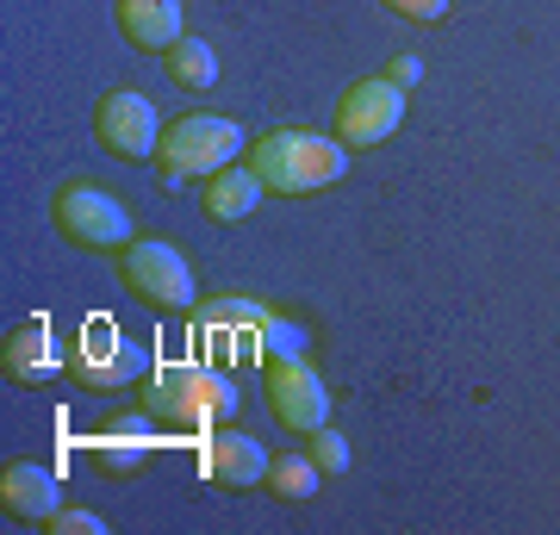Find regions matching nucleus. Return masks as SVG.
<instances>
[{"mask_svg": "<svg viewBox=\"0 0 560 535\" xmlns=\"http://www.w3.org/2000/svg\"><path fill=\"white\" fill-rule=\"evenodd\" d=\"M94 138H101V150H113L119 162L156 156V143H162L156 106H150L138 88H113V94H101V106H94Z\"/></svg>", "mask_w": 560, "mask_h": 535, "instance_id": "1a4fd4ad", "label": "nucleus"}, {"mask_svg": "<svg viewBox=\"0 0 560 535\" xmlns=\"http://www.w3.org/2000/svg\"><path fill=\"white\" fill-rule=\"evenodd\" d=\"M237 411V393H231V380L212 374V368H194V361H168L156 380H150V417L168 423V430H187V437H200L212 430L219 417Z\"/></svg>", "mask_w": 560, "mask_h": 535, "instance_id": "20e7f679", "label": "nucleus"}, {"mask_svg": "<svg viewBox=\"0 0 560 535\" xmlns=\"http://www.w3.org/2000/svg\"><path fill=\"white\" fill-rule=\"evenodd\" d=\"M256 330H261V356H300L305 349V330L287 324V317H275V312H261Z\"/></svg>", "mask_w": 560, "mask_h": 535, "instance_id": "6ab92c4d", "label": "nucleus"}, {"mask_svg": "<svg viewBox=\"0 0 560 535\" xmlns=\"http://www.w3.org/2000/svg\"><path fill=\"white\" fill-rule=\"evenodd\" d=\"M399 119H405V88H393L386 75H368L337 100V143L342 150H374L399 131Z\"/></svg>", "mask_w": 560, "mask_h": 535, "instance_id": "6e6552de", "label": "nucleus"}, {"mask_svg": "<svg viewBox=\"0 0 560 535\" xmlns=\"http://www.w3.org/2000/svg\"><path fill=\"white\" fill-rule=\"evenodd\" d=\"M119 280L131 287V299H143L150 312H187L194 305V268L180 261L175 243L162 237H131L119 249Z\"/></svg>", "mask_w": 560, "mask_h": 535, "instance_id": "39448f33", "label": "nucleus"}, {"mask_svg": "<svg viewBox=\"0 0 560 535\" xmlns=\"http://www.w3.org/2000/svg\"><path fill=\"white\" fill-rule=\"evenodd\" d=\"M44 530L50 535H106V516L81 511V504H57V511L44 516Z\"/></svg>", "mask_w": 560, "mask_h": 535, "instance_id": "aec40b11", "label": "nucleus"}, {"mask_svg": "<svg viewBox=\"0 0 560 535\" xmlns=\"http://www.w3.org/2000/svg\"><path fill=\"white\" fill-rule=\"evenodd\" d=\"M318 461L312 455H275L268 461V492L280 498V504H312L318 498Z\"/></svg>", "mask_w": 560, "mask_h": 535, "instance_id": "f3484780", "label": "nucleus"}, {"mask_svg": "<svg viewBox=\"0 0 560 535\" xmlns=\"http://www.w3.org/2000/svg\"><path fill=\"white\" fill-rule=\"evenodd\" d=\"M88 461L101 467V474L125 479L138 474L143 461L156 455V417L150 411H113V423H101V430H88Z\"/></svg>", "mask_w": 560, "mask_h": 535, "instance_id": "9d476101", "label": "nucleus"}, {"mask_svg": "<svg viewBox=\"0 0 560 535\" xmlns=\"http://www.w3.org/2000/svg\"><path fill=\"white\" fill-rule=\"evenodd\" d=\"M0 368H7V380H20V386H38V380L62 374L69 361H62V349L50 342V317H20L7 337H0Z\"/></svg>", "mask_w": 560, "mask_h": 535, "instance_id": "9b49d317", "label": "nucleus"}, {"mask_svg": "<svg viewBox=\"0 0 560 535\" xmlns=\"http://www.w3.org/2000/svg\"><path fill=\"white\" fill-rule=\"evenodd\" d=\"M386 81H393V88H418V81H423V62H418V57H399L393 69H386Z\"/></svg>", "mask_w": 560, "mask_h": 535, "instance_id": "4be33fe9", "label": "nucleus"}, {"mask_svg": "<svg viewBox=\"0 0 560 535\" xmlns=\"http://www.w3.org/2000/svg\"><path fill=\"white\" fill-rule=\"evenodd\" d=\"M249 150L237 119H219V113H180L175 125H162V143H156V168L162 181H206L231 168V162Z\"/></svg>", "mask_w": 560, "mask_h": 535, "instance_id": "f03ea898", "label": "nucleus"}, {"mask_svg": "<svg viewBox=\"0 0 560 535\" xmlns=\"http://www.w3.org/2000/svg\"><path fill=\"white\" fill-rule=\"evenodd\" d=\"M249 175L280 199H300V194H318L330 181L349 175V150L337 138H318V131H268L243 150Z\"/></svg>", "mask_w": 560, "mask_h": 535, "instance_id": "f257e3e1", "label": "nucleus"}, {"mask_svg": "<svg viewBox=\"0 0 560 535\" xmlns=\"http://www.w3.org/2000/svg\"><path fill=\"white\" fill-rule=\"evenodd\" d=\"M50 224L81 256H119L125 243H131V212L101 181H62L57 199H50Z\"/></svg>", "mask_w": 560, "mask_h": 535, "instance_id": "7ed1b4c3", "label": "nucleus"}, {"mask_svg": "<svg viewBox=\"0 0 560 535\" xmlns=\"http://www.w3.org/2000/svg\"><path fill=\"white\" fill-rule=\"evenodd\" d=\"M200 474L212 479V486L243 492V486H261V479H268V455H261V442L243 437V430H212L206 449H200Z\"/></svg>", "mask_w": 560, "mask_h": 535, "instance_id": "f8f14e48", "label": "nucleus"}, {"mask_svg": "<svg viewBox=\"0 0 560 535\" xmlns=\"http://www.w3.org/2000/svg\"><path fill=\"white\" fill-rule=\"evenodd\" d=\"M57 504H62V486H57L50 467H32V461H7V467H0V511L7 516L44 523Z\"/></svg>", "mask_w": 560, "mask_h": 535, "instance_id": "4468645a", "label": "nucleus"}, {"mask_svg": "<svg viewBox=\"0 0 560 535\" xmlns=\"http://www.w3.org/2000/svg\"><path fill=\"white\" fill-rule=\"evenodd\" d=\"M261 393L275 423H287L293 437H312L318 423H330V386L312 374L305 356H261Z\"/></svg>", "mask_w": 560, "mask_h": 535, "instance_id": "0eeeda50", "label": "nucleus"}, {"mask_svg": "<svg viewBox=\"0 0 560 535\" xmlns=\"http://www.w3.org/2000/svg\"><path fill=\"white\" fill-rule=\"evenodd\" d=\"M162 69H168V81L175 88H187V94H206L212 81H219V50L206 38H180L162 50Z\"/></svg>", "mask_w": 560, "mask_h": 535, "instance_id": "dca6fc26", "label": "nucleus"}, {"mask_svg": "<svg viewBox=\"0 0 560 535\" xmlns=\"http://www.w3.org/2000/svg\"><path fill=\"white\" fill-rule=\"evenodd\" d=\"M386 13H399V20H411V25H430V20H442L448 13V0H381Z\"/></svg>", "mask_w": 560, "mask_h": 535, "instance_id": "412c9836", "label": "nucleus"}, {"mask_svg": "<svg viewBox=\"0 0 560 535\" xmlns=\"http://www.w3.org/2000/svg\"><path fill=\"white\" fill-rule=\"evenodd\" d=\"M261 187L256 175H249V162H231V168H219V175H206V187H200V206H206V219L212 224H237V219H249L261 206Z\"/></svg>", "mask_w": 560, "mask_h": 535, "instance_id": "2eb2a0df", "label": "nucleus"}, {"mask_svg": "<svg viewBox=\"0 0 560 535\" xmlns=\"http://www.w3.org/2000/svg\"><path fill=\"white\" fill-rule=\"evenodd\" d=\"M113 20H119L125 44L143 57H162L168 44H180V0H113Z\"/></svg>", "mask_w": 560, "mask_h": 535, "instance_id": "ddd939ff", "label": "nucleus"}, {"mask_svg": "<svg viewBox=\"0 0 560 535\" xmlns=\"http://www.w3.org/2000/svg\"><path fill=\"white\" fill-rule=\"evenodd\" d=\"M312 461H318V474L324 479H337V474H349V442H342V430H330V423H318L312 430Z\"/></svg>", "mask_w": 560, "mask_h": 535, "instance_id": "a211bd4d", "label": "nucleus"}, {"mask_svg": "<svg viewBox=\"0 0 560 535\" xmlns=\"http://www.w3.org/2000/svg\"><path fill=\"white\" fill-rule=\"evenodd\" d=\"M62 361H69V374H75L81 386H94V393L131 386V380H143V368H150V356L125 337L113 317H88L75 330V342L62 349Z\"/></svg>", "mask_w": 560, "mask_h": 535, "instance_id": "423d86ee", "label": "nucleus"}]
</instances>
